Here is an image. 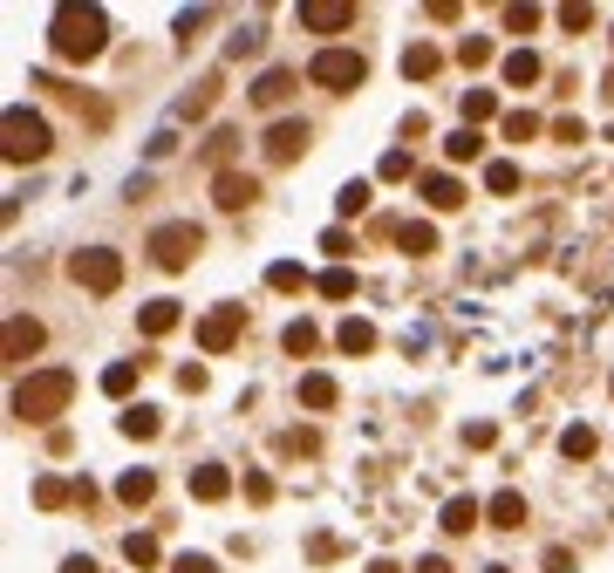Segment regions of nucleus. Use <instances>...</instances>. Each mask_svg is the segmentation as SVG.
Listing matches in <instances>:
<instances>
[{
  "instance_id": "79ce46f5",
  "label": "nucleus",
  "mask_w": 614,
  "mask_h": 573,
  "mask_svg": "<svg viewBox=\"0 0 614 573\" xmlns=\"http://www.w3.org/2000/svg\"><path fill=\"white\" fill-rule=\"evenodd\" d=\"M553 137H560V144H580L587 130H580V116H560V123H553Z\"/></svg>"
},
{
  "instance_id": "9b49d317",
  "label": "nucleus",
  "mask_w": 614,
  "mask_h": 573,
  "mask_svg": "<svg viewBox=\"0 0 614 573\" xmlns=\"http://www.w3.org/2000/svg\"><path fill=\"white\" fill-rule=\"evenodd\" d=\"M0 348H7V362H28V355L41 348V321L14 314V321H7V335H0Z\"/></svg>"
},
{
  "instance_id": "1a4fd4ad",
  "label": "nucleus",
  "mask_w": 614,
  "mask_h": 573,
  "mask_svg": "<svg viewBox=\"0 0 614 573\" xmlns=\"http://www.w3.org/2000/svg\"><path fill=\"white\" fill-rule=\"evenodd\" d=\"M301 151H307V123L287 116V123H273V130H267V157H273V164H294Z\"/></svg>"
},
{
  "instance_id": "c03bdc74",
  "label": "nucleus",
  "mask_w": 614,
  "mask_h": 573,
  "mask_svg": "<svg viewBox=\"0 0 614 573\" xmlns=\"http://www.w3.org/2000/svg\"><path fill=\"white\" fill-rule=\"evenodd\" d=\"M62 573H96V560H82V553H76V560H62Z\"/></svg>"
},
{
  "instance_id": "412c9836",
  "label": "nucleus",
  "mask_w": 614,
  "mask_h": 573,
  "mask_svg": "<svg viewBox=\"0 0 614 573\" xmlns=\"http://www.w3.org/2000/svg\"><path fill=\"white\" fill-rule=\"evenodd\" d=\"M437 62H444V55H437L430 41H417V48H403V76H417V82H430V76H437Z\"/></svg>"
},
{
  "instance_id": "f257e3e1",
  "label": "nucleus",
  "mask_w": 614,
  "mask_h": 573,
  "mask_svg": "<svg viewBox=\"0 0 614 573\" xmlns=\"http://www.w3.org/2000/svg\"><path fill=\"white\" fill-rule=\"evenodd\" d=\"M48 48H55L62 62H96V55L110 48V21H103V7H55V21H48Z\"/></svg>"
},
{
  "instance_id": "393cba45",
  "label": "nucleus",
  "mask_w": 614,
  "mask_h": 573,
  "mask_svg": "<svg viewBox=\"0 0 614 573\" xmlns=\"http://www.w3.org/2000/svg\"><path fill=\"white\" fill-rule=\"evenodd\" d=\"M485 191H519V164H512V157H492V164H485Z\"/></svg>"
},
{
  "instance_id": "ddd939ff",
  "label": "nucleus",
  "mask_w": 614,
  "mask_h": 573,
  "mask_svg": "<svg viewBox=\"0 0 614 573\" xmlns=\"http://www.w3.org/2000/svg\"><path fill=\"white\" fill-rule=\"evenodd\" d=\"M226 492H232L226 464H198V471H192V498H198V505H219Z\"/></svg>"
},
{
  "instance_id": "2f4dec72",
  "label": "nucleus",
  "mask_w": 614,
  "mask_h": 573,
  "mask_svg": "<svg viewBox=\"0 0 614 573\" xmlns=\"http://www.w3.org/2000/svg\"><path fill=\"white\" fill-rule=\"evenodd\" d=\"M335 212H342V219L369 212V185H362V178H355V185H342V191H335Z\"/></svg>"
},
{
  "instance_id": "37998d69",
  "label": "nucleus",
  "mask_w": 614,
  "mask_h": 573,
  "mask_svg": "<svg viewBox=\"0 0 614 573\" xmlns=\"http://www.w3.org/2000/svg\"><path fill=\"white\" fill-rule=\"evenodd\" d=\"M417 573H451V560H437V553H430V560H417Z\"/></svg>"
},
{
  "instance_id": "aec40b11",
  "label": "nucleus",
  "mask_w": 614,
  "mask_h": 573,
  "mask_svg": "<svg viewBox=\"0 0 614 573\" xmlns=\"http://www.w3.org/2000/svg\"><path fill=\"white\" fill-rule=\"evenodd\" d=\"M151 492H157L151 471H123V478H116V498H123V505H151Z\"/></svg>"
},
{
  "instance_id": "4be33fe9",
  "label": "nucleus",
  "mask_w": 614,
  "mask_h": 573,
  "mask_svg": "<svg viewBox=\"0 0 614 573\" xmlns=\"http://www.w3.org/2000/svg\"><path fill=\"white\" fill-rule=\"evenodd\" d=\"M137 328H144V335H171V328H178V301H151L137 314Z\"/></svg>"
},
{
  "instance_id": "5701e85b",
  "label": "nucleus",
  "mask_w": 614,
  "mask_h": 573,
  "mask_svg": "<svg viewBox=\"0 0 614 573\" xmlns=\"http://www.w3.org/2000/svg\"><path fill=\"white\" fill-rule=\"evenodd\" d=\"M137 376H144V362H110V369H103V396H130Z\"/></svg>"
},
{
  "instance_id": "72a5a7b5",
  "label": "nucleus",
  "mask_w": 614,
  "mask_h": 573,
  "mask_svg": "<svg viewBox=\"0 0 614 573\" xmlns=\"http://www.w3.org/2000/svg\"><path fill=\"white\" fill-rule=\"evenodd\" d=\"M396 239H403V253H437V226H423V219H417V226H403Z\"/></svg>"
},
{
  "instance_id": "c756f323",
  "label": "nucleus",
  "mask_w": 614,
  "mask_h": 573,
  "mask_svg": "<svg viewBox=\"0 0 614 573\" xmlns=\"http://www.w3.org/2000/svg\"><path fill=\"white\" fill-rule=\"evenodd\" d=\"M526 137H539V116L533 110H505V144H526Z\"/></svg>"
},
{
  "instance_id": "f03ea898",
  "label": "nucleus",
  "mask_w": 614,
  "mask_h": 573,
  "mask_svg": "<svg viewBox=\"0 0 614 573\" xmlns=\"http://www.w3.org/2000/svg\"><path fill=\"white\" fill-rule=\"evenodd\" d=\"M76 396V376L69 369H35V376L14 382V417L21 423H55Z\"/></svg>"
},
{
  "instance_id": "39448f33",
  "label": "nucleus",
  "mask_w": 614,
  "mask_h": 573,
  "mask_svg": "<svg viewBox=\"0 0 614 573\" xmlns=\"http://www.w3.org/2000/svg\"><path fill=\"white\" fill-rule=\"evenodd\" d=\"M198 246H205V239H198V226H185V219H171V226H157V232H151V260H157L164 273L192 267Z\"/></svg>"
},
{
  "instance_id": "dca6fc26",
  "label": "nucleus",
  "mask_w": 614,
  "mask_h": 573,
  "mask_svg": "<svg viewBox=\"0 0 614 573\" xmlns=\"http://www.w3.org/2000/svg\"><path fill=\"white\" fill-rule=\"evenodd\" d=\"M335 342H342V355H369V348H376V328H369L362 314H348L342 328H335Z\"/></svg>"
},
{
  "instance_id": "cd10ccee",
  "label": "nucleus",
  "mask_w": 614,
  "mask_h": 573,
  "mask_svg": "<svg viewBox=\"0 0 614 573\" xmlns=\"http://www.w3.org/2000/svg\"><path fill=\"white\" fill-rule=\"evenodd\" d=\"M69 498H82V485H62V478H41V485H35V505H48V512L69 505Z\"/></svg>"
},
{
  "instance_id": "a18cd8bd",
  "label": "nucleus",
  "mask_w": 614,
  "mask_h": 573,
  "mask_svg": "<svg viewBox=\"0 0 614 573\" xmlns=\"http://www.w3.org/2000/svg\"><path fill=\"white\" fill-rule=\"evenodd\" d=\"M369 573H396V560H376V567H369Z\"/></svg>"
},
{
  "instance_id": "473e14b6",
  "label": "nucleus",
  "mask_w": 614,
  "mask_h": 573,
  "mask_svg": "<svg viewBox=\"0 0 614 573\" xmlns=\"http://www.w3.org/2000/svg\"><path fill=\"white\" fill-rule=\"evenodd\" d=\"M280 342H287V355H314L321 335H314V321H287V335H280Z\"/></svg>"
},
{
  "instance_id": "2eb2a0df",
  "label": "nucleus",
  "mask_w": 614,
  "mask_h": 573,
  "mask_svg": "<svg viewBox=\"0 0 614 573\" xmlns=\"http://www.w3.org/2000/svg\"><path fill=\"white\" fill-rule=\"evenodd\" d=\"M485 519H492V526H505V533H519V526H526V498H519V492H499L492 505H485Z\"/></svg>"
},
{
  "instance_id": "4468645a",
  "label": "nucleus",
  "mask_w": 614,
  "mask_h": 573,
  "mask_svg": "<svg viewBox=\"0 0 614 573\" xmlns=\"http://www.w3.org/2000/svg\"><path fill=\"white\" fill-rule=\"evenodd\" d=\"M499 76L512 82V89H526V82H539V55H533V48H505Z\"/></svg>"
},
{
  "instance_id": "f8f14e48",
  "label": "nucleus",
  "mask_w": 614,
  "mask_h": 573,
  "mask_svg": "<svg viewBox=\"0 0 614 573\" xmlns=\"http://www.w3.org/2000/svg\"><path fill=\"white\" fill-rule=\"evenodd\" d=\"M423 198H430V212H458V205H464V185L451 178V171H430V178H423Z\"/></svg>"
},
{
  "instance_id": "423d86ee",
  "label": "nucleus",
  "mask_w": 614,
  "mask_h": 573,
  "mask_svg": "<svg viewBox=\"0 0 614 573\" xmlns=\"http://www.w3.org/2000/svg\"><path fill=\"white\" fill-rule=\"evenodd\" d=\"M69 273H76V287H89V294H116L123 260H116L110 246H89V253H76V260H69Z\"/></svg>"
},
{
  "instance_id": "6ab92c4d",
  "label": "nucleus",
  "mask_w": 614,
  "mask_h": 573,
  "mask_svg": "<svg viewBox=\"0 0 614 573\" xmlns=\"http://www.w3.org/2000/svg\"><path fill=\"white\" fill-rule=\"evenodd\" d=\"M478 151H485V137H478L471 123H458V130L444 137V157H451V164H471V157H478Z\"/></svg>"
},
{
  "instance_id": "49530a36",
  "label": "nucleus",
  "mask_w": 614,
  "mask_h": 573,
  "mask_svg": "<svg viewBox=\"0 0 614 573\" xmlns=\"http://www.w3.org/2000/svg\"><path fill=\"white\" fill-rule=\"evenodd\" d=\"M485 573H505V567H485Z\"/></svg>"
},
{
  "instance_id": "bb28decb",
  "label": "nucleus",
  "mask_w": 614,
  "mask_h": 573,
  "mask_svg": "<svg viewBox=\"0 0 614 573\" xmlns=\"http://www.w3.org/2000/svg\"><path fill=\"white\" fill-rule=\"evenodd\" d=\"M478 526V498H451L444 505V533H471Z\"/></svg>"
},
{
  "instance_id": "9d476101",
  "label": "nucleus",
  "mask_w": 614,
  "mask_h": 573,
  "mask_svg": "<svg viewBox=\"0 0 614 573\" xmlns=\"http://www.w3.org/2000/svg\"><path fill=\"white\" fill-rule=\"evenodd\" d=\"M212 198H219L226 212H246V205L260 198V185H253L246 171H219V178H212Z\"/></svg>"
},
{
  "instance_id": "a878e982",
  "label": "nucleus",
  "mask_w": 614,
  "mask_h": 573,
  "mask_svg": "<svg viewBox=\"0 0 614 573\" xmlns=\"http://www.w3.org/2000/svg\"><path fill=\"white\" fill-rule=\"evenodd\" d=\"M594 444H601V437H594L587 423H567V430H560V451H567V458H594Z\"/></svg>"
},
{
  "instance_id": "c85d7f7f",
  "label": "nucleus",
  "mask_w": 614,
  "mask_h": 573,
  "mask_svg": "<svg viewBox=\"0 0 614 573\" xmlns=\"http://www.w3.org/2000/svg\"><path fill=\"white\" fill-rule=\"evenodd\" d=\"M485 116H499V96L492 89H464V123H485Z\"/></svg>"
},
{
  "instance_id": "ea45409f",
  "label": "nucleus",
  "mask_w": 614,
  "mask_h": 573,
  "mask_svg": "<svg viewBox=\"0 0 614 573\" xmlns=\"http://www.w3.org/2000/svg\"><path fill=\"white\" fill-rule=\"evenodd\" d=\"M505 28H512V35H526V28H539V7H505Z\"/></svg>"
},
{
  "instance_id": "f3484780",
  "label": "nucleus",
  "mask_w": 614,
  "mask_h": 573,
  "mask_svg": "<svg viewBox=\"0 0 614 573\" xmlns=\"http://www.w3.org/2000/svg\"><path fill=\"white\" fill-rule=\"evenodd\" d=\"M287 96H294V76H287V69H267V76L253 82V103H267V110H280Z\"/></svg>"
},
{
  "instance_id": "0eeeda50",
  "label": "nucleus",
  "mask_w": 614,
  "mask_h": 573,
  "mask_svg": "<svg viewBox=\"0 0 614 573\" xmlns=\"http://www.w3.org/2000/svg\"><path fill=\"white\" fill-rule=\"evenodd\" d=\"M239 321H246V307H212V314L198 321V348H205V355H226V348L239 342Z\"/></svg>"
},
{
  "instance_id": "f704fd0d",
  "label": "nucleus",
  "mask_w": 614,
  "mask_h": 573,
  "mask_svg": "<svg viewBox=\"0 0 614 573\" xmlns=\"http://www.w3.org/2000/svg\"><path fill=\"white\" fill-rule=\"evenodd\" d=\"M321 294H328V301H348V294H355V273H348V267H328V273H321Z\"/></svg>"
},
{
  "instance_id": "4c0bfd02",
  "label": "nucleus",
  "mask_w": 614,
  "mask_h": 573,
  "mask_svg": "<svg viewBox=\"0 0 614 573\" xmlns=\"http://www.w3.org/2000/svg\"><path fill=\"white\" fill-rule=\"evenodd\" d=\"M171 573H219V560H212V553H178Z\"/></svg>"
},
{
  "instance_id": "a211bd4d",
  "label": "nucleus",
  "mask_w": 614,
  "mask_h": 573,
  "mask_svg": "<svg viewBox=\"0 0 614 573\" xmlns=\"http://www.w3.org/2000/svg\"><path fill=\"white\" fill-rule=\"evenodd\" d=\"M335 396H342V389H335V376H321V369H314V376H301V403H307V410H335Z\"/></svg>"
},
{
  "instance_id": "7ed1b4c3",
  "label": "nucleus",
  "mask_w": 614,
  "mask_h": 573,
  "mask_svg": "<svg viewBox=\"0 0 614 573\" xmlns=\"http://www.w3.org/2000/svg\"><path fill=\"white\" fill-rule=\"evenodd\" d=\"M0 157H7V164H35V157H48V123L14 103V110L0 116Z\"/></svg>"
},
{
  "instance_id": "20e7f679",
  "label": "nucleus",
  "mask_w": 614,
  "mask_h": 573,
  "mask_svg": "<svg viewBox=\"0 0 614 573\" xmlns=\"http://www.w3.org/2000/svg\"><path fill=\"white\" fill-rule=\"evenodd\" d=\"M362 76H369V62L355 48H321L307 62V82H321V89H362Z\"/></svg>"
},
{
  "instance_id": "a19ab883",
  "label": "nucleus",
  "mask_w": 614,
  "mask_h": 573,
  "mask_svg": "<svg viewBox=\"0 0 614 573\" xmlns=\"http://www.w3.org/2000/svg\"><path fill=\"white\" fill-rule=\"evenodd\" d=\"M376 178H410V151H389L383 164H376Z\"/></svg>"
},
{
  "instance_id": "6e6552de",
  "label": "nucleus",
  "mask_w": 614,
  "mask_h": 573,
  "mask_svg": "<svg viewBox=\"0 0 614 573\" xmlns=\"http://www.w3.org/2000/svg\"><path fill=\"white\" fill-rule=\"evenodd\" d=\"M355 21V0H301V28L307 35H342Z\"/></svg>"
},
{
  "instance_id": "7c9ffc66",
  "label": "nucleus",
  "mask_w": 614,
  "mask_h": 573,
  "mask_svg": "<svg viewBox=\"0 0 614 573\" xmlns=\"http://www.w3.org/2000/svg\"><path fill=\"white\" fill-rule=\"evenodd\" d=\"M123 560H130V567H157V539L151 533H130V539H123Z\"/></svg>"
},
{
  "instance_id": "c9c22d12",
  "label": "nucleus",
  "mask_w": 614,
  "mask_h": 573,
  "mask_svg": "<svg viewBox=\"0 0 614 573\" xmlns=\"http://www.w3.org/2000/svg\"><path fill=\"white\" fill-rule=\"evenodd\" d=\"M267 287H273V294H294V287H307V280H301L294 260H280V267H267Z\"/></svg>"
},
{
  "instance_id": "e433bc0d",
  "label": "nucleus",
  "mask_w": 614,
  "mask_h": 573,
  "mask_svg": "<svg viewBox=\"0 0 614 573\" xmlns=\"http://www.w3.org/2000/svg\"><path fill=\"white\" fill-rule=\"evenodd\" d=\"M458 62H464V69H485V62H492V41H485V35H471V41L458 48Z\"/></svg>"
},
{
  "instance_id": "58836bf2",
  "label": "nucleus",
  "mask_w": 614,
  "mask_h": 573,
  "mask_svg": "<svg viewBox=\"0 0 614 573\" xmlns=\"http://www.w3.org/2000/svg\"><path fill=\"white\" fill-rule=\"evenodd\" d=\"M464 444H471V451H492L499 430H492V423H464Z\"/></svg>"
},
{
  "instance_id": "de8ad7c7",
  "label": "nucleus",
  "mask_w": 614,
  "mask_h": 573,
  "mask_svg": "<svg viewBox=\"0 0 614 573\" xmlns=\"http://www.w3.org/2000/svg\"><path fill=\"white\" fill-rule=\"evenodd\" d=\"M608 389H614V382H608Z\"/></svg>"
},
{
  "instance_id": "b1692460",
  "label": "nucleus",
  "mask_w": 614,
  "mask_h": 573,
  "mask_svg": "<svg viewBox=\"0 0 614 573\" xmlns=\"http://www.w3.org/2000/svg\"><path fill=\"white\" fill-rule=\"evenodd\" d=\"M116 430L144 444V437H157V410H151V403H137V410H123V417H116Z\"/></svg>"
}]
</instances>
